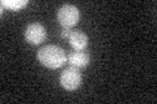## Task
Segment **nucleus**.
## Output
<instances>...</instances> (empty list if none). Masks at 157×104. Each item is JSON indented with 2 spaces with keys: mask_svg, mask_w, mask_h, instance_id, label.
<instances>
[{
  "mask_svg": "<svg viewBox=\"0 0 157 104\" xmlns=\"http://www.w3.org/2000/svg\"><path fill=\"white\" fill-rule=\"evenodd\" d=\"M37 56H38V61L43 66L50 68V69L60 68L67 61V55L64 49L55 46V44H47V46H43L42 48H39Z\"/></svg>",
  "mask_w": 157,
  "mask_h": 104,
  "instance_id": "f257e3e1",
  "label": "nucleus"
},
{
  "mask_svg": "<svg viewBox=\"0 0 157 104\" xmlns=\"http://www.w3.org/2000/svg\"><path fill=\"white\" fill-rule=\"evenodd\" d=\"M56 18H58V22L60 23L63 27H71L77 23L78 18H80V12H78V9L75 5H72V4H64V5L58 11Z\"/></svg>",
  "mask_w": 157,
  "mask_h": 104,
  "instance_id": "f03ea898",
  "label": "nucleus"
},
{
  "mask_svg": "<svg viewBox=\"0 0 157 104\" xmlns=\"http://www.w3.org/2000/svg\"><path fill=\"white\" fill-rule=\"evenodd\" d=\"M59 82H60L63 88H66L68 91H73L81 85V74L77 68L70 66L63 70Z\"/></svg>",
  "mask_w": 157,
  "mask_h": 104,
  "instance_id": "7ed1b4c3",
  "label": "nucleus"
},
{
  "mask_svg": "<svg viewBox=\"0 0 157 104\" xmlns=\"http://www.w3.org/2000/svg\"><path fill=\"white\" fill-rule=\"evenodd\" d=\"M25 39L30 44H41L46 39V30L41 23H30L25 29Z\"/></svg>",
  "mask_w": 157,
  "mask_h": 104,
  "instance_id": "20e7f679",
  "label": "nucleus"
},
{
  "mask_svg": "<svg viewBox=\"0 0 157 104\" xmlns=\"http://www.w3.org/2000/svg\"><path fill=\"white\" fill-rule=\"evenodd\" d=\"M68 64L75 68H85L90 63V56L84 51H73L67 57Z\"/></svg>",
  "mask_w": 157,
  "mask_h": 104,
  "instance_id": "39448f33",
  "label": "nucleus"
},
{
  "mask_svg": "<svg viewBox=\"0 0 157 104\" xmlns=\"http://www.w3.org/2000/svg\"><path fill=\"white\" fill-rule=\"evenodd\" d=\"M70 44L75 48V51H82L85 49L86 46H88V37L85 33H82L80 30H76V31H72L70 38Z\"/></svg>",
  "mask_w": 157,
  "mask_h": 104,
  "instance_id": "423d86ee",
  "label": "nucleus"
},
{
  "mask_svg": "<svg viewBox=\"0 0 157 104\" xmlns=\"http://www.w3.org/2000/svg\"><path fill=\"white\" fill-rule=\"evenodd\" d=\"M2 5L8 9H12V11H18L22 7L28 5V0H3Z\"/></svg>",
  "mask_w": 157,
  "mask_h": 104,
  "instance_id": "0eeeda50",
  "label": "nucleus"
},
{
  "mask_svg": "<svg viewBox=\"0 0 157 104\" xmlns=\"http://www.w3.org/2000/svg\"><path fill=\"white\" fill-rule=\"evenodd\" d=\"M71 33H72V30H71L70 27H63L60 35H62L63 39H68V38H70V35H71Z\"/></svg>",
  "mask_w": 157,
  "mask_h": 104,
  "instance_id": "6e6552de",
  "label": "nucleus"
}]
</instances>
